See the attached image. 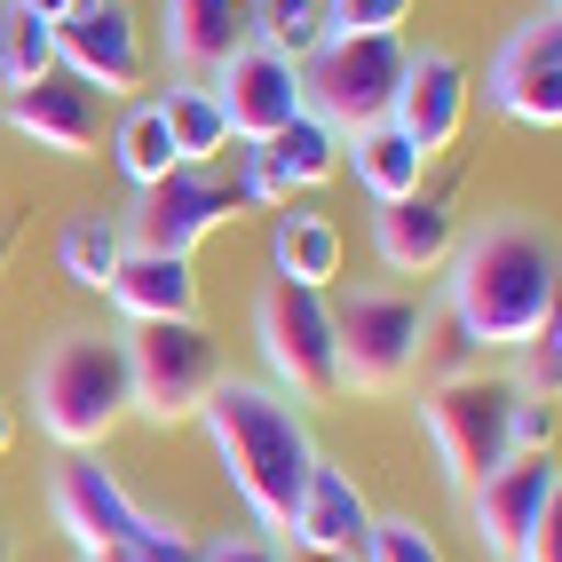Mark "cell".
<instances>
[{"mask_svg":"<svg viewBox=\"0 0 562 562\" xmlns=\"http://www.w3.org/2000/svg\"><path fill=\"white\" fill-rule=\"evenodd\" d=\"M554 293H562V246H554V222L539 214H483L443 261V317L475 349L531 341L554 317Z\"/></svg>","mask_w":562,"mask_h":562,"instance_id":"obj_1","label":"cell"},{"mask_svg":"<svg viewBox=\"0 0 562 562\" xmlns=\"http://www.w3.org/2000/svg\"><path fill=\"white\" fill-rule=\"evenodd\" d=\"M199 428L214 443V468L231 483V499L254 515V531L285 539L293 522V499H302V483L317 468V436H310V412L278 396L270 381H238V372H222L199 404Z\"/></svg>","mask_w":562,"mask_h":562,"instance_id":"obj_2","label":"cell"},{"mask_svg":"<svg viewBox=\"0 0 562 562\" xmlns=\"http://www.w3.org/2000/svg\"><path fill=\"white\" fill-rule=\"evenodd\" d=\"M24 396H32V420L56 452H103L111 436L135 420V396H127V333H103V325H64L32 349L24 372Z\"/></svg>","mask_w":562,"mask_h":562,"instance_id":"obj_3","label":"cell"},{"mask_svg":"<svg viewBox=\"0 0 562 562\" xmlns=\"http://www.w3.org/2000/svg\"><path fill=\"white\" fill-rule=\"evenodd\" d=\"M515 404L522 389L507 372H460V381H428V396L412 404L436 443V468L452 492H475L492 468L515 460Z\"/></svg>","mask_w":562,"mask_h":562,"instance_id":"obj_4","label":"cell"},{"mask_svg":"<svg viewBox=\"0 0 562 562\" xmlns=\"http://www.w3.org/2000/svg\"><path fill=\"white\" fill-rule=\"evenodd\" d=\"M333 293H302V285H261L254 293V349H261V381L278 396H293L302 412L341 396V349H333Z\"/></svg>","mask_w":562,"mask_h":562,"instance_id":"obj_5","label":"cell"},{"mask_svg":"<svg viewBox=\"0 0 562 562\" xmlns=\"http://www.w3.org/2000/svg\"><path fill=\"white\" fill-rule=\"evenodd\" d=\"M333 310V349H341V396H396L420 372V333L428 302L420 293H389V285H357Z\"/></svg>","mask_w":562,"mask_h":562,"instance_id":"obj_6","label":"cell"},{"mask_svg":"<svg viewBox=\"0 0 562 562\" xmlns=\"http://www.w3.org/2000/svg\"><path fill=\"white\" fill-rule=\"evenodd\" d=\"M214 381L222 349L206 325H127V396L143 428H191Z\"/></svg>","mask_w":562,"mask_h":562,"instance_id":"obj_7","label":"cell"},{"mask_svg":"<svg viewBox=\"0 0 562 562\" xmlns=\"http://www.w3.org/2000/svg\"><path fill=\"white\" fill-rule=\"evenodd\" d=\"M404 32H389V41H333L302 56V111L310 120H325L333 135H357V127H381L396 111V88H404Z\"/></svg>","mask_w":562,"mask_h":562,"instance_id":"obj_8","label":"cell"},{"mask_svg":"<svg viewBox=\"0 0 562 562\" xmlns=\"http://www.w3.org/2000/svg\"><path fill=\"white\" fill-rule=\"evenodd\" d=\"M238 214H246L238 182H222V175H206V167H175L167 182L135 191V206L120 214V238L143 246V254H199V238L231 231Z\"/></svg>","mask_w":562,"mask_h":562,"instance_id":"obj_9","label":"cell"},{"mask_svg":"<svg viewBox=\"0 0 562 562\" xmlns=\"http://www.w3.org/2000/svg\"><path fill=\"white\" fill-rule=\"evenodd\" d=\"M56 71H71L80 88L111 95H135L143 71H151V41H143V9L135 0H80L64 24H56Z\"/></svg>","mask_w":562,"mask_h":562,"instance_id":"obj_10","label":"cell"},{"mask_svg":"<svg viewBox=\"0 0 562 562\" xmlns=\"http://www.w3.org/2000/svg\"><path fill=\"white\" fill-rule=\"evenodd\" d=\"M483 95H492L499 120L531 127V135H554L562 127V16H554V0H547L539 16H522L507 41H499Z\"/></svg>","mask_w":562,"mask_h":562,"instance_id":"obj_11","label":"cell"},{"mask_svg":"<svg viewBox=\"0 0 562 562\" xmlns=\"http://www.w3.org/2000/svg\"><path fill=\"white\" fill-rule=\"evenodd\" d=\"M468 499V539L475 554H492V562H515V547L531 539V522L547 507H562V460L554 452H515L507 468H492L475 483Z\"/></svg>","mask_w":562,"mask_h":562,"instance_id":"obj_12","label":"cell"},{"mask_svg":"<svg viewBox=\"0 0 562 562\" xmlns=\"http://www.w3.org/2000/svg\"><path fill=\"white\" fill-rule=\"evenodd\" d=\"M206 88L222 103L231 143H270V135H285L293 120H302V64H285L278 48H261V41H238Z\"/></svg>","mask_w":562,"mask_h":562,"instance_id":"obj_13","label":"cell"},{"mask_svg":"<svg viewBox=\"0 0 562 562\" xmlns=\"http://www.w3.org/2000/svg\"><path fill=\"white\" fill-rule=\"evenodd\" d=\"M48 515H56V531L80 547V554L120 547L135 522H143L135 492H127L120 475H111L103 452H64V460H56V475H48Z\"/></svg>","mask_w":562,"mask_h":562,"instance_id":"obj_14","label":"cell"},{"mask_svg":"<svg viewBox=\"0 0 562 562\" xmlns=\"http://www.w3.org/2000/svg\"><path fill=\"white\" fill-rule=\"evenodd\" d=\"M389 127H396L420 159H443V151L460 143V127H468V64H460L452 48L404 56V88H396Z\"/></svg>","mask_w":562,"mask_h":562,"instance_id":"obj_15","label":"cell"},{"mask_svg":"<svg viewBox=\"0 0 562 562\" xmlns=\"http://www.w3.org/2000/svg\"><path fill=\"white\" fill-rule=\"evenodd\" d=\"M0 120H9V135L41 143V151H56V159H95V143H103V95L80 88L71 71H48V80L0 95Z\"/></svg>","mask_w":562,"mask_h":562,"instance_id":"obj_16","label":"cell"},{"mask_svg":"<svg viewBox=\"0 0 562 562\" xmlns=\"http://www.w3.org/2000/svg\"><path fill=\"white\" fill-rule=\"evenodd\" d=\"M103 302L120 310L127 325H206V293H199V270L191 254H143L127 246L120 270H111Z\"/></svg>","mask_w":562,"mask_h":562,"instance_id":"obj_17","label":"cell"},{"mask_svg":"<svg viewBox=\"0 0 562 562\" xmlns=\"http://www.w3.org/2000/svg\"><path fill=\"white\" fill-rule=\"evenodd\" d=\"M364 531H372V499L357 492V475H349L341 460H325V452H317V468H310V483H302V499H293L285 547L357 562V554H364Z\"/></svg>","mask_w":562,"mask_h":562,"instance_id":"obj_18","label":"cell"},{"mask_svg":"<svg viewBox=\"0 0 562 562\" xmlns=\"http://www.w3.org/2000/svg\"><path fill=\"white\" fill-rule=\"evenodd\" d=\"M452 246H460L452 199L412 191V199H396V206H372V254H381L396 278H436L443 261H452Z\"/></svg>","mask_w":562,"mask_h":562,"instance_id":"obj_19","label":"cell"},{"mask_svg":"<svg viewBox=\"0 0 562 562\" xmlns=\"http://www.w3.org/2000/svg\"><path fill=\"white\" fill-rule=\"evenodd\" d=\"M270 278L302 285V293H333L341 278V222L317 206H278L270 222Z\"/></svg>","mask_w":562,"mask_h":562,"instance_id":"obj_20","label":"cell"},{"mask_svg":"<svg viewBox=\"0 0 562 562\" xmlns=\"http://www.w3.org/2000/svg\"><path fill=\"white\" fill-rule=\"evenodd\" d=\"M159 41L182 71H222V56L246 41V9H231V0H159Z\"/></svg>","mask_w":562,"mask_h":562,"instance_id":"obj_21","label":"cell"},{"mask_svg":"<svg viewBox=\"0 0 562 562\" xmlns=\"http://www.w3.org/2000/svg\"><path fill=\"white\" fill-rule=\"evenodd\" d=\"M341 175H357V191L372 199V206H396V199H412L420 191V175H428V159L412 151V143L381 120V127H357V135H341Z\"/></svg>","mask_w":562,"mask_h":562,"instance_id":"obj_22","label":"cell"},{"mask_svg":"<svg viewBox=\"0 0 562 562\" xmlns=\"http://www.w3.org/2000/svg\"><path fill=\"white\" fill-rule=\"evenodd\" d=\"M246 151H261L270 159V175L285 182V199H302V191H317V182H333L341 175V135H333L325 120H293L285 135H270V143H246Z\"/></svg>","mask_w":562,"mask_h":562,"instance_id":"obj_23","label":"cell"},{"mask_svg":"<svg viewBox=\"0 0 562 562\" xmlns=\"http://www.w3.org/2000/svg\"><path fill=\"white\" fill-rule=\"evenodd\" d=\"M159 120H167V135H175V159H182V167H206V159L231 151V127H222V103H214L206 80H175V88L159 95Z\"/></svg>","mask_w":562,"mask_h":562,"instance_id":"obj_24","label":"cell"},{"mask_svg":"<svg viewBox=\"0 0 562 562\" xmlns=\"http://www.w3.org/2000/svg\"><path fill=\"white\" fill-rule=\"evenodd\" d=\"M111 167H120L135 191H151V182H167L182 159H175V135L159 120V95L151 103H127V120L111 127Z\"/></svg>","mask_w":562,"mask_h":562,"instance_id":"obj_25","label":"cell"},{"mask_svg":"<svg viewBox=\"0 0 562 562\" xmlns=\"http://www.w3.org/2000/svg\"><path fill=\"white\" fill-rule=\"evenodd\" d=\"M120 254H127V238H120V222H111V214H71L64 238H56V270L80 293H103L111 270H120Z\"/></svg>","mask_w":562,"mask_h":562,"instance_id":"obj_26","label":"cell"},{"mask_svg":"<svg viewBox=\"0 0 562 562\" xmlns=\"http://www.w3.org/2000/svg\"><path fill=\"white\" fill-rule=\"evenodd\" d=\"M246 41L278 48L285 64L317 56V48H325V0H254V24H246Z\"/></svg>","mask_w":562,"mask_h":562,"instance_id":"obj_27","label":"cell"},{"mask_svg":"<svg viewBox=\"0 0 562 562\" xmlns=\"http://www.w3.org/2000/svg\"><path fill=\"white\" fill-rule=\"evenodd\" d=\"M56 71V24L24 16V9H0V80L9 88H32Z\"/></svg>","mask_w":562,"mask_h":562,"instance_id":"obj_28","label":"cell"},{"mask_svg":"<svg viewBox=\"0 0 562 562\" xmlns=\"http://www.w3.org/2000/svg\"><path fill=\"white\" fill-rule=\"evenodd\" d=\"M507 381L531 404H554V389H562V317H547L531 341H515V372H507Z\"/></svg>","mask_w":562,"mask_h":562,"instance_id":"obj_29","label":"cell"},{"mask_svg":"<svg viewBox=\"0 0 562 562\" xmlns=\"http://www.w3.org/2000/svg\"><path fill=\"white\" fill-rule=\"evenodd\" d=\"M357 562H452L436 547L428 522H412V515H372V531H364V554Z\"/></svg>","mask_w":562,"mask_h":562,"instance_id":"obj_30","label":"cell"},{"mask_svg":"<svg viewBox=\"0 0 562 562\" xmlns=\"http://www.w3.org/2000/svg\"><path fill=\"white\" fill-rule=\"evenodd\" d=\"M412 0H325V32L333 41H389V32H404Z\"/></svg>","mask_w":562,"mask_h":562,"instance_id":"obj_31","label":"cell"},{"mask_svg":"<svg viewBox=\"0 0 562 562\" xmlns=\"http://www.w3.org/2000/svg\"><path fill=\"white\" fill-rule=\"evenodd\" d=\"M420 372L428 381H460V372H483V349L468 341V333L443 317V310H428V333H420Z\"/></svg>","mask_w":562,"mask_h":562,"instance_id":"obj_32","label":"cell"},{"mask_svg":"<svg viewBox=\"0 0 562 562\" xmlns=\"http://www.w3.org/2000/svg\"><path fill=\"white\" fill-rule=\"evenodd\" d=\"M120 562H199L206 554V539H191V531H175V522H159V515H143L135 531L111 547Z\"/></svg>","mask_w":562,"mask_h":562,"instance_id":"obj_33","label":"cell"},{"mask_svg":"<svg viewBox=\"0 0 562 562\" xmlns=\"http://www.w3.org/2000/svg\"><path fill=\"white\" fill-rule=\"evenodd\" d=\"M199 562H285V539H270V531H231V539H206Z\"/></svg>","mask_w":562,"mask_h":562,"instance_id":"obj_34","label":"cell"},{"mask_svg":"<svg viewBox=\"0 0 562 562\" xmlns=\"http://www.w3.org/2000/svg\"><path fill=\"white\" fill-rule=\"evenodd\" d=\"M9 9H24V16H41V24H64L80 0H9Z\"/></svg>","mask_w":562,"mask_h":562,"instance_id":"obj_35","label":"cell"},{"mask_svg":"<svg viewBox=\"0 0 562 562\" xmlns=\"http://www.w3.org/2000/svg\"><path fill=\"white\" fill-rule=\"evenodd\" d=\"M9 452H16V404L0 396V460H9Z\"/></svg>","mask_w":562,"mask_h":562,"instance_id":"obj_36","label":"cell"},{"mask_svg":"<svg viewBox=\"0 0 562 562\" xmlns=\"http://www.w3.org/2000/svg\"><path fill=\"white\" fill-rule=\"evenodd\" d=\"M9 254H16V222H0V278H9Z\"/></svg>","mask_w":562,"mask_h":562,"instance_id":"obj_37","label":"cell"},{"mask_svg":"<svg viewBox=\"0 0 562 562\" xmlns=\"http://www.w3.org/2000/svg\"><path fill=\"white\" fill-rule=\"evenodd\" d=\"M285 562H341V554H302V547H285Z\"/></svg>","mask_w":562,"mask_h":562,"instance_id":"obj_38","label":"cell"},{"mask_svg":"<svg viewBox=\"0 0 562 562\" xmlns=\"http://www.w3.org/2000/svg\"><path fill=\"white\" fill-rule=\"evenodd\" d=\"M0 562H16V539H9V522H0Z\"/></svg>","mask_w":562,"mask_h":562,"instance_id":"obj_39","label":"cell"},{"mask_svg":"<svg viewBox=\"0 0 562 562\" xmlns=\"http://www.w3.org/2000/svg\"><path fill=\"white\" fill-rule=\"evenodd\" d=\"M231 9H246V0H231Z\"/></svg>","mask_w":562,"mask_h":562,"instance_id":"obj_40","label":"cell"},{"mask_svg":"<svg viewBox=\"0 0 562 562\" xmlns=\"http://www.w3.org/2000/svg\"><path fill=\"white\" fill-rule=\"evenodd\" d=\"M0 95H9V80H0Z\"/></svg>","mask_w":562,"mask_h":562,"instance_id":"obj_41","label":"cell"}]
</instances>
